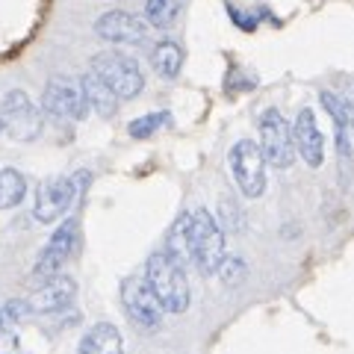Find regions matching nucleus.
<instances>
[{
	"instance_id": "f257e3e1",
	"label": "nucleus",
	"mask_w": 354,
	"mask_h": 354,
	"mask_svg": "<svg viewBox=\"0 0 354 354\" xmlns=\"http://www.w3.org/2000/svg\"><path fill=\"white\" fill-rule=\"evenodd\" d=\"M145 281L157 295V301L169 313H183L189 307V283H186L183 266H177L169 254H153L145 269Z\"/></svg>"
},
{
	"instance_id": "f03ea898",
	"label": "nucleus",
	"mask_w": 354,
	"mask_h": 354,
	"mask_svg": "<svg viewBox=\"0 0 354 354\" xmlns=\"http://www.w3.org/2000/svg\"><path fill=\"white\" fill-rule=\"evenodd\" d=\"M189 248H192V266L201 274H216L221 260H225V234L218 221L207 209L189 213Z\"/></svg>"
},
{
	"instance_id": "7ed1b4c3",
	"label": "nucleus",
	"mask_w": 354,
	"mask_h": 354,
	"mask_svg": "<svg viewBox=\"0 0 354 354\" xmlns=\"http://www.w3.org/2000/svg\"><path fill=\"white\" fill-rule=\"evenodd\" d=\"M92 71L101 77V80L118 95V101H130L142 92L145 86V77H142L139 62L133 57H124V53H97L92 59Z\"/></svg>"
},
{
	"instance_id": "20e7f679",
	"label": "nucleus",
	"mask_w": 354,
	"mask_h": 354,
	"mask_svg": "<svg viewBox=\"0 0 354 354\" xmlns=\"http://www.w3.org/2000/svg\"><path fill=\"white\" fill-rule=\"evenodd\" d=\"M260 151L269 165L274 169H290L295 162V142H292V127L286 124L281 109L269 106L260 115Z\"/></svg>"
},
{
	"instance_id": "39448f33",
	"label": "nucleus",
	"mask_w": 354,
	"mask_h": 354,
	"mask_svg": "<svg viewBox=\"0 0 354 354\" xmlns=\"http://www.w3.org/2000/svg\"><path fill=\"white\" fill-rule=\"evenodd\" d=\"M230 174H234L236 186L242 189L245 198H260L266 189V157L257 142L239 139L227 153Z\"/></svg>"
},
{
	"instance_id": "423d86ee",
	"label": "nucleus",
	"mask_w": 354,
	"mask_h": 354,
	"mask_svg": "<svg viewBox=\"0 0 354 354\" xmlns=\"http://www.w3.org/2000/svg\"><path fill=\"white\" fill-rule=\"evenodd\" d=\"M0 121H3L6 133L15 142H32L41 133V113L39 106L30 101L27 92L12 88L3 97V106H0Z\"/></svg>"
},
{
	"instance_id": "0eeeda50",
	"label": "nucleus",
	"mask_w": 354,
	"mask_h": 354,
	"mask_svg": "<svg viewBox=\"0 0 354 354\" xmlns=\"http://www.w3.org/2000/svg\"><path fill=\"white\" fill-rule=\"evenodd\" d=\"M41 106L48 115L62 118V121H80L88 113V104H86L80 83L65 80V77H53V80L44 86Z\"/></svg>"
},
{
	"instance_id": "6e6552de",
	"label": "nucleus",
	"mask_w": 354,
	"mask_h": 354,
	"mask_svg": "<svg viewBox=\"0 0 354 354\" xmlns=\"http://www.w3.org/2000/svg\"><path fill=\"white\" fill-rule=\"evenodd\" d=\"M121 301H124L127 316H130L139 328H145V330L160 328L165 310H162V304L157 301V295H153V290L148 286V281H142V278L124 281V286H121Z\"/></svg>"
},
{
	"instance_id": "1a4fd4ad",
	"label": "nucleus",
	"mask_w": 354,
	"mask_h": 354,
	"mask_svg": "<svg viewBox=\"0 0 354 354\" xmlns=\"http://www.w3.org/2000/svg\"><path fill=\"white\" fill-rule=\"evenodd\" d=\"M74 195H77V186L71 177H48L36 192V218L44 221V225L57 221L71 207Z\"/></svg>"
},
{
	"instance_id": "9d476101",
	"label": "nucleus",
	"mask_w": 354,
	"mask_h": 354,
	"mask_svg": "<svg viewBox=\"0 0 354 354\" xmlns=\"http://www.w3.org/2000/svg\"><path fill=\"white\" fill-rule=\"evenodd\" d=\"M77 234H80V227H77L74 218H68L65 225H59V230L50 236V242L39 254L36 278H53V274L59 272V266L68 260L74 254V248H77Z\"/></svg>"
},
{
	"instance_id": "9b49d317",
	"label": "nucleus",
	"mask_w": 354,
	"mask_h": 354,
	"mask_svg": "<svg viewBox=\"0 0 354 354\" xmlns=\"http://www.w3.org/2000/svg\"><path fill=\"white\" fill-rule=\"evenodd\" d=\"M95 32L113 44H139L148 39V21L115 9V12H106L95 21Z\"/></svg>"
},
{
	"instance_id": "f8f14e48",
	"label": "nucleus",
	"mask_w": 354,
	"mask_h": 354,
	"mask_svg": "<svg viewBox=\"0 0 354 354\" xmlns=\"http://www.w3.org/2000/svg\"><path fill=\"white\" fill-rule=\"evenodd\" d=\"M292 142H295V153L301 157L310 169H319L325 160V139L322 130L316 124L313 109H301L292 124Z\"/></svg>"
},
{
	"instance_id": "ddd939ff",
	"label": "nucleus",
	"mask_w": 354,
	"mask_h": 354,
	"mask_svg": "<svg viewBox=\"0 0 354 354\" xmlns=\"http://www.w3.org/2000/svg\"><path fill=\"white\" fill-rule=\"evenodd\" d=\"M77 298V283L71 278H65V274H53L48 278V283L39 286L36 292L27 298V307L30 313H57V310H65L71 307Z\"/></svg>"
},
{
	"instance_id": "4468645a",
	"label": "nucleus",
	"mask_w": 354,
	"mask_h": 354,
	"mask_svg": "<svg viewBox=\"0 0 354 354\" xmlns=\"http://www.w3.org/2000/svg\"><path fill=\"white\" fill-rule=\"evenodd\" d=\"M80 88H83V95H86V104L92 106L101 118H113L118 113V95L95 71H88V74L80 77Z\"/></svg>"
},
{
	"instance_id": "2eb2a0df",
	"label": "nucleus",
	"mask_w": 354,
	"mask_h": 354,
	"mask_svg": "<svg viewBox=\"0 0 354 354\" xmlns=\"http://www.w3.org/2000/svg\"><path fill=\"white\" fill-rule=\"evenodd\" d=\"M80 354H124V339L121 330L109 322L95 325L80 342Z\"/></svg>"
},
{
	"instance_id": "dca6fc26",
	"label": "nucleus",
	"mask_w": 354,
	"mask_h": 354,
	"mask_svg": "<svg viewBox=\"0 0 354 354\" xmlns=\"http://www.w3.org/2000/svg\"><path fill=\"white\" fill-rule=\"evenodd\" d=\"M165 254L177 263V266H192V248H189V213H183L180 218L171 225L169 242H165Z\"/></svg>"
},
{
	"instance_id": "f3484780",
	"label": "nucleus",
	"mask_w": 354,
	"mask_h": 354,
	"mask_svg": "<svg viewBox=\"0 0 354 354\" xmlns=\"http://www.w3.org/2000/svg\"><path fill=\"white\" fill-rule=\"evenodd\" d=\"M151 65H153V71H157L162 80H174V77L180 74V68H183V50H180V44L160 41L157 48H153V53H151Z\"/></svg>"
},
{
	"instance_id": "a211bd4d",
	"label": "nucleus",
	"mask_w": 354,
	"mask_h": 354,
	"mask_svg": "<svg viewBox=\"0 0 354 354\" xmlns=\"http://www.w3.org/2000/svg\"><path fill=\"white\" fill-rule=\"evenodd\" d=\"M27 195V180L24 174L15 171V169H3L0 171V207L3 209H12L24 201Z\"/></svg>"
},
{
	"instance_id": "6ab92c4d",
	"label": "nucleus",
	"mask_w": 354,
	"mask_h": 354,
	"mask_svg": "<svg viewBox=\"0 0 354 354\" xmlns=\"http://www.w3.org/2000/svg\"><path fill=\"white\" fill-rule=\"evenodd\" d=\"M180 12L183 0H148L145 3V21L151 27H171Z\"/></svg>"
},
{
	"instance_id": "aec40b11",
	"label": "nucleus",
	"mask_w": 354,
	"mask_h": 354,
	"mask_svg": "<svg viewBox=\"0 0 354 354\" xmlns=\"http://www.w3.org/2000/svg\"><path fill=\"white\" fill-rule=\"evenodd\" d=\"M319 97H322V106L330 113V118L337 121V127H354V106L348 101H342L334 92H322Z\"/></svg>"
},
{
	"instance_id": "412c9836",
	"label": "nucleus",
	"mask_w": 354,
	"mask_h": 354,
	"mask_svg": "<svg viewBox=\"0 0 354 354\" xmlns=\"http://www.w3.org/2000/svg\"><path fill=\"white\" fill-rule=\"evenodd\" d=\"M162 124H169V113H151V115H142V118H136V121H130V127H127V133L133 139H148V136H153Z\"/></svg>"
},
{
	"instance_id": "4be33fe9",
	"label": "nucleus",
	"mask_w": 354,
	"mask_h": 354,
	"mask_svg": "<svg viewBox=\"0 0 354 354\" xmlns=\"http://www.w3.org/2000/svg\"><path fill=\"white\" fill-rule=\"evenodd\" d=\"M30 313V307H27V301H9V304H3V310H0V330H15V325L21 322Z\"/></svg>"
},
{
	"instance_id": "5701e85b",
	"label": "nucleus",
	"mask_w": 354,
	"mask_h": 354,
	"mask_svg": "<svg viewBox=\"0 0 354 354\" xmlns=\"http://www.w3.org/2000/svg\"><path fill=\"white\" fill-rule=\"evenodd\" d=\"M227 15H230V18H234V21H236V24L242 27V30H248V32H251L254 27H257V18H254V15H245V12H239V9H236V6H227Z\"/></svg>"
},
{
	"instance_id": "b1692460",
	"label": "nucleus",
	"mask_w": 354,
	"mask_h": 354,
	"mask_svg": "<svg viewBox=\"0 0 354 354\" xmlns=\"http://www.w3.org/2000/svg\"><path fill=\"white\" fill-rule=\"evenodd\" d=\"M0 133H3V121H0Z\"/></svg>"
}]
</instances>
